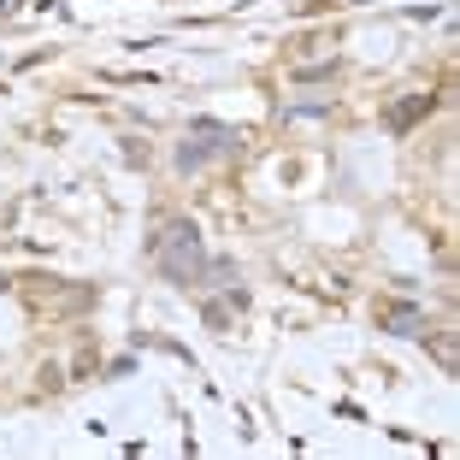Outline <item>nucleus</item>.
<instances>
[{"label": "nucleus", "mask_w": 460, "mask_h": 460, "mask_svg": "<svg viewBox=\"0 0 460 460\" xmlns=\"http://www.w3.org/2000/svg\"><path fill=\"white\" fill-rule=\"evenodd\" d=\"M213 154H236V130H225V124H195V142H183V154H177V165L183 172H195L201 160H213Z\"/></svg>", "instance_id": "nucleus-1"}, {"label": "nucleus", "mask_w": 460, "mask_h": 460, "mask_svg": "<svg viewBox=\"0 0 460 460\" xmlns=\"http://www.w3.org/2000/svg\"><path fill=\"white\" fill-rule=\"evenodd\" d=\"M390 325L402 331V337H420V313H413V307H395V313H390Z\"/></svg>", "instance_id": "nucleus-2"}]
</instances>
